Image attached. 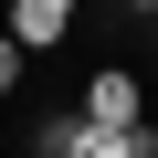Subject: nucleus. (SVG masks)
<instances>
[{"label": "nucleus", "instance_id": "nucleus-3", "mask_svg": "<svg viewBox=\"0 0 158 158\" xmlns=\"http://www.w3.org/2000/svg\"><path fill=\"white\" fill-rule=\"evenodd\" d=\"M63 158H137V148H127V127H95V116H85V127L63 137Z\"/></svg>", "mask_w": 158, "mask_h": 158}, {"label": "nucleus", "instance_id": "nucleus-4", "mask_svg": "<svg viewBox=\"0 0 158 158\" xmlns=\"http://www.w3.org/2000/svg\"><path fill=\"white\" fill-rule=\"evenodd\" d=\"M21 63H32V53H21L11 32H0V95H11V85H21Z\"/></svg>", "mask_w": 158, "mask_h": 158}, {"label": "nucleus", "instance_id": "nucleus-5", "mask_svg": "<svg viewBox=\"0 0 158 158\" xmlns=\"http://www.w3.org/2000/svg\"><path fill=\"white\" fill-rule=\"evenodd\" d=\"M127 11H137V21H158V0H127Z\"/></svg>", "mask_w": 158, "mask_h": 158}, {"label": "nucleus", "instance_id": "nucleus-1", "mask_svg": "<svg viewBox=\"0 0 158 158\" xmlns=\"http://www.w3.org/2000/svg\"><path fill=\"white\" fill-rule=\"evenodd\" d=\"M85 116H95V127H137V116H148V85H137L127 63H95V74H85Z\"/></svg>", "mask_w": 158, "mask_h": 158}, {"label": "nucleus", "instance_id": "nucleus-2", "mask_svg": "<svg viewBox=\"0 0 158 158\" xmlns=\"http://www.w3.org/2000/svg\"><path fill=\"white\" fill-rule=\"evenodd\" d=\"M74 11H85V0H11V21H0V32H11L21 53H53V42L74 32Z\"/></svg>", "mask_w": 158, "mask_h": 158}]
</instances>
